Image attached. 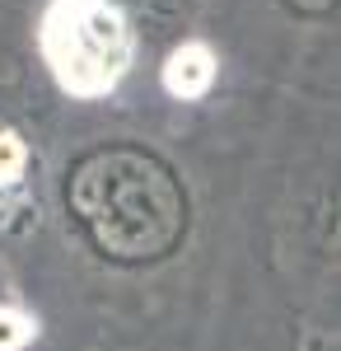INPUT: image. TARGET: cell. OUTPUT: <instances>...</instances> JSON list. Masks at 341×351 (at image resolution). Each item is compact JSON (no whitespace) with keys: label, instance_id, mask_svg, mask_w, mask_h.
I'll return each instance as SVG.
<instances>
[{"label":"cell","instance_id":"1","mask_svg":"<svg viewBox=\"0 0 341 351\" xmlns=\"http://www.w3.org/2000/svg\"><path fill=\"white\" fill-rule=\"evenodd\" d=\"M42 61L75 99H103L131 71L136 33L112 0H52L42 14Z\"/></svg>","mask_w":341,"mask_h":351},{"label":"cell","instance_id":"2","mask_svg":"<svg viewBox=\"0 0 341 351\" xmlns=\"http://www.w3.org/2000/svg\"><path fill=\"white\" fill-rule=\"evenodd\" d=\"M215 84V52L206 43H183L164 61V89L173 99H201Z\"/></svg>","mask_w":341,"mask_h":351},{"label":"cell","instance_id":"4","mask_svg":"<svg viewBox=\"0 0 341 351\" xmlns=\"http://www.w3.org/2000/svg\"><path fill=\"white\" fill-rule=\"evenodd\" d=\"M24 141L14 132H0V188H10V183H19V173H24Z\"/></svg>","mask_w":341,"mask_h":351},{"label":"cell","instance_id":"5","mask_svg":"<svg viewBox=\"0 0 341 351\" xmlns=\"http://www.w3.org/2000/svg\"><path fill=\"white\" fill-rule=\"evenodd\" d=\"M290 10H299V14H323V10H332L337 0H286Z\"/></svg>","mask_w":341,"mask_h":351},{"label":"cell","instance_id":"3","mask_svg":"<svg viewBox=\"0 0 341 351\" xmlns=\"http://www.w3.org/2000/svg\"><path fill=\"white\" fill-rule=\"evenodd\" d=\"M33 337H38L33 319L19 314V309H5V304H0V351H19V347H28Z\"/></svg>","mask_w":341,"mask_h":351}]
</instances>
